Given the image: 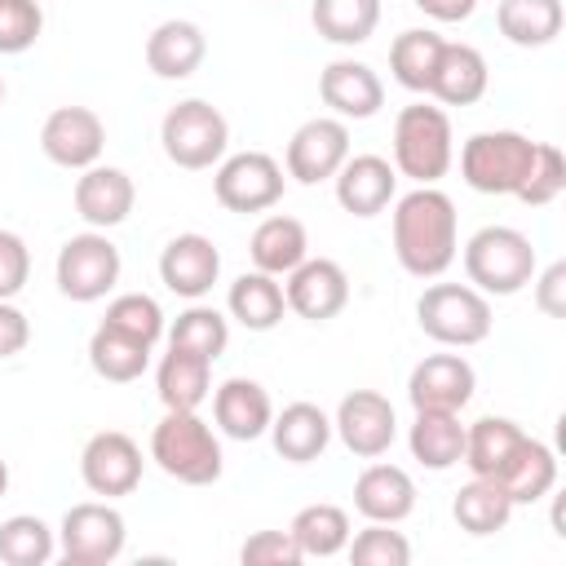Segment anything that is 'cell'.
<instances>
[{"instance_id": "cell-1", "label": "cell", "mask_w": 566, "mask_h": 566, "mask_svg": "<svg viewBox=\"0 0 566 566\" xmlns=\"http://www.w3.org/2000/svg\"><path fill=\"white\" fill-rule=\"evenodd\" d=\"M473 478H491L504 486L513 504H535L557 486V455L548 442L531 438L509 416H482L464 424V455Z\"/></svg>"}, {"instance_id": "cell-2", "label": "cell", "mask_w": 566, "mask_h": 566, "mask_svg": "<svg viewBox=\"0 0 566 566\" xmlns=\"http://www.w3.org/2000/svg\"><path fill=\"white\" fill-rule=\"evenodd\" d=\"M394 256L411 279H442L460 252V217L447 190L411 186L394 199Z\"/></svg>"}, {"instance_id": "cell-3", "label": "cell", "mask_w": 566, "mask_h": 566, "mask_svg": "<svg viewBox=\"0 0 566 566\" xmlns=\"http://www.w3.org/2000/svg\"><path fill=\"white\" fill-rule=\"evenodd\" d=\"M150 460L186 486H212L226 469L221 438L199 411H164V420L150 429Z\"/></svg>"}, {"instance_id": "cell-4", "label": "cell", "mask_w": 566, "mask_h": 566, "mask_svg": "<svg viewBox=\"0 0 566 566\" xmlns=\"http://www.w3.org/2000/svg\"><path fill=\"white\" fill-rule=\"evenodd\" d=\"M455 164V133L442 106L411 102L394 115V172L416 186H438Z\"/></svg>"}, {"instance_id": "cell-5", "label": "cell", "mask_w": 566, "mask_h": 566, "mask_svg": "<svg viewBox=\"0 0 566 566\" xmlns=\"http://www.w3.org/2000/svg\"><path fill=\"white\" fill-rule=\"evenodd\" d=\"M539 270L535 243L513 226H482L464 243V279L482 296H517Z\"/></svg>"}, {"instance_id": "cell-6", "label": "cell", "mask_w": 566, "mask_h": 566, "mask_svg": "<svg viewBox=\"0 0 566 566\" xmlns=\"http://www.w3.org/2000/svg\"><path fill=\"white\" fill-rule=\"evenodd\" d=\"M416 323L429 340L447 349L482 345L495 327L491 296H482L473 283H429L416 301Z\"/></svg>"}, {"instance_id": "cell-7", "label": "cell", "mask_w": 566, "mask_h": 566, "mask_svg": "<svg viewBox=\"0 0 566 566\" xmlns=\"http://www.w3.org/2000/svg\"><path fill=\"white\" fill-rule=\"evenodd\" d=\"M535 159V142L513 128H486L473 133L460 146V177L478 195H517Z\"/></svg>"}, {"instance_id": "cell-8", "label": "cell", "mask_w": 566, "mask_h": 566, "mask_svg": "<svg viewBox=\"0 0 566 566\" xmlns=\"http://www.w3.org/2000/svg\"><path fill=\"white\" fill-rule=\"evenodd\" d=\"M159 146L164 155L186 168V172H203V168H217L226 159V146H230V124L226 115L203 102V97H186L177 106H168L164 124H159Z\"/></svg>"}, {"instance_id": "cell-9", "label": "cell", "mask_w": 566, "mask_h": 566, "mask_svg": "<svg viewBox=\"0 0 566 566\" xmlns=\"http://www.w3.org/2000/svg\"><path fill=\"white\" fill-rule=\"evenodd\" d=\"M128 522L111 500L71 504L57 522V557L66 566H106L124 553Z\"/></svg>"}, {"instance_id": "cell-10", "label": "cell", "mask_w": 566, "mask_h": 566, "mask_svg": "<svg viewBox=\"0 0 566 566\" xmlns=\"http://www.w3.org/2000/svg\"><path fill=\"white\" fill-rule=\"evenodd\" d=\"M119 248L106 239V230H84V234H71L62 248H57V261H53V279H57V292L75 305H93L102 301L115 283H119Z\"/></svg>"}, {"instance_id": "cell-11", "label": "cell", "mask_w": 566, "mask_h": 566, "mask_svg": "<svg viewBox=\"0 0 566 566\" xmlns=\"http://www.w3.org/2000/svg\"><path fill=\"white\" fill-rule=\"evenodd\" d=\"M283 164L265 150H239V155H226L212 172V195L226 212H265L283 199Z\"/></svg>"}, {"instance_id": "cell-12", "label": "cell", "mask_w": 566, "mask_h": 566, "mask_svg": "<svg viewBox=\"0 0 566 566\" xmlns=\"http://www.w3.org/2000/svg\"><path fill=\"white\" fill-rule=\"evenodd\" d=\"M349 124L336 119V115H314L305 119L292 137H287V150H283V172L301 186H318V181H332L336 168L349 159Z\"/></svg>"}, {"instance_id": "cell-13", "label": "cell", "mask_w": 566, "mask_h": 566, "mask_svg": "<svg viewBox=\"0 0 566 566\" xmlns=\"http://www.w3.org/2000/svg\"><path fill=\"white\" fill-rule=\"evenodd\" d=\"M142 447L124 433V429H102L84 442L80 451V478L93 495L102 500H119V495H133L142 486Z\"/></svg>"}, {"instance_id": "cell-14", "label": "cell", "mask_w": 566, "mask_h": 566, "mask_svg": "<svg viewBox=\"0 0 566 566\" xmlns=\"http://www.w3.org/2000/svg\"><path fill=\"white\" fill-rule=\"evenodd\" d=\"M40 150L49 164L57 168H71V172H84L93 164H102V150H106V124L97 111L88 106H57L44 115L40 124Z\"/></svg>"}, {"instance_id": "cell-15", "label": "cell", "mask_w": 566, "mask_h": 566, "mask_svg": "<svg viewBox=\"0 0 566 566\" xmlns=\"http://www.w3.org/2000/svg\"><path fill=\"white\" fill-rule=\"evenodd\" d=\"M332 433L345 442L349 455L358 460H380L394 438H398V416H394V402L376 389H354L340 398L336 416H332Z\"/></svg>"}, {"instance_id": "cell-16", "label": "cell", "mask_w": 566, "mask_h": 566, "mask_svg": "<svg viewBox=\"0 0 566 566\" xmlns=\"http://www.w3.org/2000/svg\"><path fill=\"white\" fill-rule=\"evenodd\" d=\"M283 279V301L305 323H327L349 305V274L332 256H305Z\"/></svg>"}, {"instance_id": "cell-17", "label": "cell", "mask_w": 566, "mask_h": 566, "mask_svg": "<svg viewBox=\"0 0 566 566\" xmlns=\"http://www.w3.org/2000/svg\"><path fill=\"white\" fill-rule=\"evenodd\" d=\"M478 371L464 354H429L407 376V398L416 411H464L473 402Z\"/></svg>"}, {"instance_id": "cell-18", "label": "cell", "mask_w": 566, "mask_h": 566, "mask_svg": "<svg viewBox=\"0 0 566 566\" xmlns=\"http://www.w3.org/2000/svg\"><path fill=\"white\" fill-rule=\"evenodd\" d=\"M221 279V252L208 234H172L159 252V283L172 292V296H186V301H203L212 292V283Z\"/></svg>"}, {"instance_id": "cell-19", "label": "cell", "mask_w": 566, "mask_h": 566, "mask_svg": "<svg viewBox=\"0 0 566 566\" xmlns=\"http://www.w3.org/2000/svg\"><path fill=\"white\" fill-rule=\"evenodd\" d=\"M318 97L336 119H371L385 106L380 75L358 57H336L318 71Z\"/></svg>"}, {"instance_id": "cell-20", "label": "cell", "mask_w": 566, "mask_h": 566, "mask_svg": "<svg viewBox=\"0 0 566 566\" xmlns=\"http://www.w3.org/2000/svg\"><path fill=\"white\" fill-rule=\"evenodd\" d=\"M75 212L88 230H111V226H124L133 203H137V186L124 168H111V164H93L75 177Z\"/></svg>"}, {"instance_id": "cell-21", "label": "cell", "mask_w": 566, "mask_h": 566, "mask_svg": "<svg viewBox=\"0 0 566 566\" xmlns=\"http://www.w3.org/2000/svg\"><path fill=\"white\" fill-rule=\"evenodd\" d=\"M332 181H336V203L349 217H380L398 199V172L385 155H349Z\"/></svg>"}, {"instance_id": "cell-22", "label": "cell", "mask_w": 566, "mask_h": 566, "mask_svg": "<svg viewBox=\"0 0 566 566\" xmlns=\"http://www.w3.org/2000/svg\"><path fill=\"white\" fill-rule=\"evenodd\" d=\"M212 420H217V429H221L226 438H234V442H256V438L270 429V420H274V402H270V394H265L261 380H252V376H230V380H221V385L212 389Z\"/></svg>"}, {"instance_id": "cell-23", "label": "cell", "mask_w": 566, "mask_h": 566, "mask_svg": "<svg viewBox=\"0 0 566 566\" xmlns=\"http://www.w3.org/2000/svg\"><path fill=\"white\" fill-rule=\"evenodd\" d=\"M354 509L367 517V522H407L411 509H416V482L402 464H385V460H371L358 478H354Z\"/></svg>"}, {"instance_id": "cell-24", "label": "cell", "mask_w": 566, "mask_h": 566, "mask_svg": "<svg viewBox=\"0 0 566 566\" xmlns=\"http://www.w3.org/2000/svg\"><path fill=\"white\" fill-rule=\"evenodd\" d=\"M208 57V35L190 18H168L146 35V66L159 80H190Z\"/></svg>"}, {"instance_id": "cell-25", "label": "cell", "mask_w": 566, "mask_h": 566, "mask_svg": "<svg viewBox=\"0 0 566 566\" xmlns=\"http://www.w3.org/2000/svg\"><path fill=\"white\" fill-rule=\"evenodd\" d=\"M265 433L287 464H310L332 442V416L318 402H287L283 411H274Z\"/></svg>"}, {"instance_id": "cell-26", "label": "cell", "mask_w": 566, "mask_h": 566, "mask_svg": "<svg viewBox=\"0 0 566 566\" xmlns=\"http://www.w3.org/2000/svg\"><path fill=\"white\" fill-rule=\"evenodd\" d=\"M486 84H491L486 57L473 44L447 40L442 44V57H438V71L429 80V97H438L442 106H473V102H482Z\"/></svg>"}, {"instance_id": "cell-27", "label": "cell", "mask_w": 566, "mask_h": 566, "mask_svg": "<svg viewBox=\"0 0 566 566\" xmlns=\"http://www.w3.org/2000/svg\"><path fill=\"white\" fill-rule=\"evenodd\" d=\"M248 256H252V270H265V274L283 279L287 270H296V265L310 256V234H305V226H301L296 217L274 212V217H265V221L252 230Z\"/></svg>"}, {"instance_id": "cell-28", "label": "cell", "mask_w": 566, "mask_h": 566, "mask_svg": "<svg viewBox=\"0 0 566 566\" xmlns=\"http://www.w3.org/2000/svg\"><path fill=\"white\" fill-rule=\"evenodd\" d=\"M226 310H230V318H234L239 327H248V332H270V327H279L283 314H287L283 283H279L274 274H265V270H243V274L230 283V292H226Z\"/></svg>"}, {"instance_id": "cell-29", "label": "cell", "mask_w": 566, "mask_h": 566, "mask_svg": "<svg viewBox=\"0 0 566 566\" xmlns=\"http://www.w3.org/2000/svg\"><path fill=\"white\" fill-rule=\"evenodd\" d=\"M155 394L164 411H199L212 394V363L186 349H168L155 367Z\"/></svg>"}, {"instance_id": "cell-30", "label": "cell", "mask_w": 566, "mask_h": 566, "mask_svg": "<svg viewBox=\"0 0 566 566\" xmlns=\"http://www.w3.org/2000/svg\"><path fill=\"white\" fill-rule=\"evenodd\" d=\"M562 22H566L562 0H500L495 4V27L517 49L553 44L562 35Z\"/></svg>"}, {"instance_id": "cell-31", "label": "cell", "mask_w": 566, "mask_h": 566, "mask_svg": "<svg viewBox=\"0 0 566 566\" xmlns=\"http://www.w3.org/2000/svg\"><path fill=\"white\" fill-rule=\"evenodd\" d=\"M407 447H411V460H420L433 473L460 464V455H464L460 411H416V420L407 429Z\"/></svg>"}, {"instance_id": "cell-32", "label": "cell", "mask_w": 566, "mask_h": 566, "mask_svg": "<svg viewBox=\"0 0 566 566\" xmlns=\"http://www.w3.org/2000/svg\"><path fill=\"white\" fill-rule=\"evenodd\" d=\"M513 500L504 495V486L500 482H491V478H469L460 491H455V500H451V517H455V526L464 531V535H495V531H504L509 526V517H513Z\"/></svg>"}, {"instance_id": "cell-33", "label": "cell", "mask_w": 566, "mask_h": 566, "mask_svg": "<svg viewBox=\"0 0 566 566\" xmlns=\"http://www.w3.org/2000/svg\"><path fill=\"white\" fill-rule=\"evenodd\" d=\"M310 22L327 44L354 49L367 44L380 27V0H314L310 4Z\"/></svg>"}, {"instance_id": "cell-34", "label": "cell", "mask_w": 566, "mask_h": 566, "mask_svg": "<svg viewBox=\"0 0 566 566\" xmlns=\"http://www.w3.org/2000/svg\"><path fill=\"white\" fill-rule=\"evenodd\" d=\"M164 336H168V349H186V354H199V358L217 363V358L226 354V345H230V318H226L221 310H212V305L190 301V305L164 327Z\"/></svg>"}, {"instance_id": "cell-35", "label": "cell", "mask_w": 566, "mask_h": 566, "mask_svg": "<svg viewBox=\"0 0 566 566\" xmlns=\"http://www.w3.org/2000/svg\"><path fill=\"white\" fill-rule=\"evenodd\" d=\"M287 531H292L301 557H336V553H345V544H349V535H354V531H349V513H345L340 504H332V500L305 504V509L287 522Z\"/></svg>"}, {"instance_id": "cell-36", "label": "cell", "mask_w": 566, "mask_h": 566, "mask_svg": "<svg viewBox=\"0 0 566 566\" xmlns=\"http://www.w3.org/2000/svg\"><path fill=\"white\" fill-rule=\"evenodd\" d=\"M442 44L447 40L438 31H429V27H407L402 35H394V44H389V71H394V80L407 93H429V80L438 71Z\"/></svg>"}, {"instance_id": "cell-37", "label": "cell", "mask_w": 566, "mask_h": 566, "mask_svg": "<svg viewBox=\"0 0 566 566\" xmlns=\"http://www.w3.org/2000/svg\"><path fill=\"white\" fill-rule=\"evenodd\" d=\"M88 367L111 385H133L150 367V345L97 323L93 336H88Z\"/></svg>"}, {"instance_id": "cell-38", "label": "cell", "mask_w": 566, "mask_h": 566, "mask_svg": "<svg viewBox=\"0 0 566 566\" xmlns=\"http://www.w3.org/2000/svg\"><path fill=\"white\" fill-rule=\"evenodd\" d=\"M57 557V531L35 513H13L0 522V562L4 566H49Z\"/></svg>"}, {"instance_id": "cell-39", "label": "cell", "mask_w": 566, "mask_h": 566, "mask_svg": "<svg viewBox=\"0 0 566 566\" xmlns=\"http://www.w3.org/2000/svg\"><path fill=\"white\" fill-rule=\"evenodd\" d=\"M102 323L115 327V332H124V336H133V340H142V345H150V349L164 340V327H168L164 323V310H159V301L150 292H119L106 305Z\"/></svg>"}, {"instance_id": "cell-40", "label": "cell", "mask_w": 566, "mask_h": 566, "mask_svg": "<svg viewBox=\"0 0 566 566\" xmlns=\"http://www.w3.org/2000/svg\"><path fill=\"white\" fill-rule=\"evenodd\" d=\"M354 566H407L411 562V539L402 531H394L389 522H367L358 535H349L345 544Z\"/></svg>"}, {"instance_id": "cell-41", "label": "cell", "mask_w": 566, "mask_h": 566, "mask_svg": "<svg viewBox=\"0 0 566 566\" xmlns=\"http://www.w3.org/2000/svg\"><path fill=\"white\" fill-rule=\"evenodd\" d=\"M562 190H566V155H562V146L535 142V159H531L526 181L517 186V199H522L526 208H544V203H553Z\"/></svg>"}, {"instance_id": "cell-42", "label": "cell", "mask_w": 566, "mask_h": 566, "mask_svg": "<svg viewBox=\"0 0 566 566\" xmlns=\"http://www.w3.org/2000/svg\"><path fill=\"white\" fill-rule=\"evenodd\" d=\"M44 31V9L40 0H0V53H27Z\"/></svg>"}, {"instance_id": "cell-43", "label": "cell", "mask_w": 566, "mask_h": 566, "mask_svg": "<svg viewBox=\"0 0 566 566\" xmlns=\"http://www.w3.org/2000/svg\"><path fill=\"white\" fill-rule=\"evenodd\" d=\"M239 562H243V566H296V562H305V557H301L292 531H256V535L243 539Z\"/></svg>"}, {"instance_id": "cell-44", "label": "cell", "mask_w": 566, "mask_h": 566, "mask_svg": "<svg viewBox=\"0 0 566 566\" xmlns=\"http://www.w3.org/2000/svg\"><path fill=\"white\" fill-rule=\"evenodd\" d=\"M31 279V248L22 234L0 230V301H13Z\"/></svg>"}, {"instance_id": "cell-45", "label": "cell", "mask_w": 566, "mask_h": 566, "mask_svg": "<svg viewBox=\"0 0 566 566\" xmlns=\"http://www.w3.org/2000/svg\"><path fill=\"white\" fill-rule=\"evenodd\" d=\"M531 287H535V305H539L548 318H562V314H566V261H553L544 274L535 270Z\"/></svg>"}, {"instance_id": "cell-46", "label": "cell", "mask_w": 566, "mask_h": 566, "mask_svg": "<svg viewBox=\"0 0 566 566\" xmlns=\"http://www.w3.org/2000/svg\"><path fill=\"white\" fill-rule=\"evenodd\" d=\"M27 345H31V318L13 301H0V358H18Z\"/></svg>"}, {"instance_id": "cell-47", "label": "cell", "mask_w": 566, "mask_h": 566, "mask_svg": "<svg viewBox=\"0 0 566 566\" xmlns=\"http://www.w3.org/2000/svg\"><path fill=\"white\" fill-rule=\"evenodd\" d=\"M424 18H433V22H464V18H473V9H478V0H411Z\"/></svg>"}, {"instance_id": "cell-48", "label": "cell", "mask_w": 566, "mask_h": 566, "mask_svg": "<svg viewBox=\"0 0 566 566\" xmlns=\"http://www.w3.org/2000/svg\"><path fill=\"white\" fill-rule=\"evenodd\" d=\"M4 491H9V460L0 455V495H4Z\"/></svg>"}, {"instance_id": "cell-49", "label": "cell", "mask_w": 566, "mask_h": 566, "mask_svg": "<svg viewBox=\"0 0 566 566\" xmlns=\"http://www.w3.org/2000/svg\"><path fill=\"white\" fill-rule=\"evenodd\" d=\"M0 102H4V80H0Z\"/></svg>"}]
</instances>
